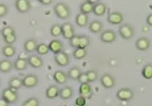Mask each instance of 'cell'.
<instances>
[{
	"label": "cell",
	"instance_id": "cell-1",
	"mask_svg": "<svg viewBox=\"0 0 152 106\" xmlns=\"http://www.w3.org/2000/svg\"><path fill=\"white\" fill-rule=\"evenodd\" d=\"M54 11L57 17L61 18V19H68L71 16V9L68 7L67 4H66L65 2L57 3L54 6Z\"/></svg>",
	"mask_w": 152,
	"mask_h": 106
},
{
	"label": "cell",
	"instance_id": "cell-2",
	"mask_svg": "<svg viewBox=\"0 0 152 106\" xmlns=\"http://www.w3.org/2000/svg\"><path fill=\"white\" fill-rule=\"evenodd\" d=\"M1 98L9 104L16 103L18 101V93L16 90L11 88H6L1 92Z\"/></svg>",
	"mask_w": 152,
	"mask_h": 106
},
{
	"label": "cell",
	"instance_id": "cell-3",
	"mask_svg": "<svg viewBox=\"0 0 152 106\" xmlns=\"http://www.w3.org/2000/svg\"><path fill=\"white\" fill-rule=\"evenodd\" d=\"M119 35L122 38L127 40H130L134 36V30L132 26L128 24H124L120 26L118 29Z\"/></svg>",
	"mask_w": 152,
	"mask_h": 106
},
{
	"label": "cell",
	"instance_id": "cell-4",
	"mask_svg": "<svg viewBox=\"0 0 152 106\" xmlns=\"http://www.w3.org/2000/svg\"><path fill=\"white\" fill-rule=\"evenodd\" d=\"M23 79V86L28 88L36 87L39 84V78L35 74H29Z\"/></svg>",
	"mask_w": 152,
	"mask_h": 106
},
{
	"label": "cell",
	"instance_id": "cell-5",
	"mask_svg": "<svg viewBox=\"0 0 152 106\" xmlns=\"http://www.w3.org/2000/svg\"><path fill=\"white\" fill-rule=\"evenodd\" d=\"M116 97L121 101H128L134 98V91L129 88H122L117 91Z\"/></svg>",
	"mask_w": 152,
	"mask_h": 106
},
{
	"label": "cell",
	"instance_id": "cell-6",
	"mask_svg": "<svg viewBox=\"0 0 152 106\" xmlns=\"http://www.w3.org/2000/svg\"><path fill=\"white\" fill-rule=\"evenodd\" d=\"M61 26V32L63 37L65 39L71 40L75 34V28L71 23H64Z\"/></svg>",
	"mask_w": 152,
	"mask_h": 106
},
{
	"label": "cell",
	"instance_id": "cell-7",
	"mask_svg": "<svg viewBox=\"0 0 152 106\" xmlns=\"http://www.w3.org/2000/svg\"><path fill=\"white\" fill-rule=\"evenodd\" d=\"M101 84L104 88L110 89V88H113L116 84V81L113 76L109 74H104L100 79Z\"/></svg>",
	"mask_w": 152,
	"mask_h": 106
},
{
	"label": "cell",
	"instance_id": "cell-8",
	"mask_svg": "<svg viewBox=\"0 0 152 106\" xmlns=\"http://www.w3.org/2000/svg\"><path fill=\"white\" fill-rule=\"evenodd\" d=\"M16 10L20 14L28 13L32 8L31 3L28 0H16L15 2Z\"/></svg>",
	"mask_w": 152,
	"mask_h": 106
},
{
	"label": "cell",
	"instance_id": "cell-9",
	"mask_svg": "<svg viewBox=\"0 0 152 106\" xmlns=\"http://www.w3.org/2000/svg\"><path fill=\"white\" fill-rule=\"evenodd\" d=\"M54 61L60 67H66L69 64L70 57L67 53L62 51L58 54H55Z\"/></svg>",
	"mask_w": 152,
	"mask_h": 106
},
{
	"label": "cell",
	"instance_id": "cell-10",
	"mask_svg": "<svg viewBox=\"0 0 152 106\" xmlns=\"http://www.w3.org/2000/svg\"><path fill=\"white\" fill-rule=\"evenodd\" d=\"M116 33L111 29H108L102 32L100 35V39L102 42L106 43H113L116 40Z\"/></svg>",
	"mask_w": 152,
	"mask_h": 106
},
{
	"label": "cell",
	"instance_id": "cell-11",
	"mask_svg": "<svg viewBox=\"0 0 152 106\" xmlns=\"http://www.w3.org/2000/svg\"><path fill=\"white\" fill-rule=\"evenodd\" d=\"M124 20V16L122 13L119 11H113L107 17V21L110 24L113 25H118Z\"/></svg>",
	"mask_w": 152,
	"mask_h": 106
},
{
	"label": "cell",
	"instance_id": "cell-12",
	"mask_svg": "<svg viewBox=\"0 0 152 106\" xmlns=\"http://www.w3.org/2000/svg\"><path fill=\"white\" fill-rule=\"evenodd\" d=\"M99 1L97 0H87L86 1H84L81 4L80 7V13L84 14H89L93 11L94 9V6L98 3Z\"/></svg>",
	"mask_w": 152,
	"mask_h": 106
},
{
	"label": "cell",
	"instance_id": "cell-13",
	"mask_svg": "<svg viewBox=\"0 0 152 106\" xmlns=\"http://www.w3.org/2000/svg\"><path fill=\"white\" fill-rule=\"evenodd\" d=\"M151 46V41L146 37H141L135 42V47L140 51H147Z\"/></svg>",
	"mask_w": 152,
	"mask_h": 106
},
{
	"label": "cell",
	"instance_id": "cell-14",
	"mask_svg": "<svg viewBox=\"0 0 152 106\" xmlns=\"http://www.w3.org/2000/svg\"><path fill=\"white\" fill-rule=\"evenodd\" d=\"M80 96H83L86 99H91L93 96L92 88L89 84H83L79 88Z\"/></svg>",
	"mask_w": 152,
	"mask_h": 106
},
{
	"label": "cell",
	"instance_id": "cell-15",
	"mask_svg": "<svg viewBox=\"0 0 152 106\" xmlns=\"http://www.w3.org/2000/svg\"><path fill=\"white\" fill-rule=\"evenodd\" d=\"M48 46L49 50L55 54H57L59 52H62L63 49H64V44H63V43L61 40H59L57 39L52 40L49 43Z\"/></svg>",
	"mask_w": 152,
	"mask_h": 106
},
{
	"label": "cell",
	"instance_id": "cell-16",
	"mask_svg": "<svg viewBox=\"0 0 152 106\" xmlns=\"http://www.w3.org/2000/svg\"><path fill=\"white\" fill-rule=\"evenodd\" d=\"M28 64H30L34 69H39L43 66L44 61L40 57L33 54L28 59Z\"/></svg>",
	"mask_w": 152,
	"mask_h": 106
},
{
	"label": "cell",
	"instance_id": "cell-17",
	"mask_svg": "<svg viewBox=\"0 0 152 106\" xmlns=\"http://www.w3.org/2000/svg\"><path fill=\"white\" fill-rule=\"evenodd\" d=\"M53 79L58 84H64L68 81V75L65 71L57 70L53 74Z\"/></svg>",
	"mask_w": 152,
	"mask_h": 106
},
{
	"label": "cell",
	"instance_id": "cell-18",
	"mask_svg": "<svg viewBox=\"0 0 152 106\" xmlns=\"http://www.w3.org/2000/svg\"><path fill=\"white\" fill-rule=\"evenodd\" d=\"M59 88L58 86L56 85H52L49 86L47 88L46 92H45V95L46 97L49 99H54L59 96Z\"/></svg>",
	"mask_w": 152,
	"mask_h": 106
},
{
	"label": "cell",
	"instance_id": "cell-19",
	"mask_svg": "<svg viewBox=\"0 0 152 106\" xmlns=\"http://www.w3.org/2000/svg\"><path fill=\"white\" fill-rule=\"evenodd\" d=\"M37 45L38 44L37 41L35 39L30 38L26 40L23 45L25 52H26L27 53L35 52V51H36V49H37Z\"/></svg>",
	"mask_w": 152,
	"mask_h": 106
},
{
	"label": "cell",
	"instance_id": "cell-20",
	"mask_svg": "<svg viewBox=\"0 0 152 106\" xmlns=\"http://www.w3.org/2000/svg\"><path fill=\"white\" fill-rule=\"evenodd\" d=\"M14 68V63L11 60H2L0 61V72L1 73H8L11 71Z\"/></svg>",
	"mask_w": 152,
	"mask_h": 106
},
{
	"label": "cell",
	"instance_id": "cell-21",
	"mask_svg": "<svg viewBox=\"0 0 152 106\" xmlns=\"http://www.w3.org/2000/svg\"><path fill=\"white\" fill-rule=\"evenodd\" d=\"M73 95V90L71 86H64L59 91V97L63 100H68Z\"/></svg>",
	"mask_w": 152,
	"mask_h": 106
},
{
	"label": "cell",
	"instance_id": "cell-22",
	"mask_svg": "<svg viewBox=\"0 0 152 106\" xmlns=\"http://www.w3.org/2000/svg\"><path fill=\"white\" fill-rule=\"evenodd\" d=\"M104 25L100 21L94 20L89 24V30L93 33H99L102 31Z\"/></svg>",
	"mask_w": 152,
	"mask_h": 106
},
{
	"label": "cell",
	"instance_id": "cell-23",
	"mask_svg": "<svg viewBox=\"0 0 152 106\" xmlns=\"http://www.w3.org/2000/svg\"><path fill=\"white\" fill-rule=\"evenodd\" d=\"M28 66V60H23V59L17 58L14 62V68L17 71H24L27 69Z\"/></svg>",
	"mask_w": 152,
	"mask_h": 106
},
{
	"label": "cell",
	"instance_id": "cell-24",
	"mask_svg": "<svg viewBox=\"0 0 152 106\" xmlns=\"http://www.w3.org/2000/svg\"><path fill=\"white\" fill-rule=\"evenodd\" d=\"M106 9H107V8H106L105 4L102 2H98L94 6V9H93L92 12L96 16H102L106 14Z\"/></svg>",
	"mask_w": 152,
	"mask_h": 106
},
{
	"label": "cell",
	"instance_id": "cell-25",
	"mask_svg": "<svg viewBox=\"0 0 152 106\" xmlns=\"http://www.w3.org/2000/svg\"><path fill=\"white\" fill-rule=\"evenodd\" d=\"M23 86V79L19 77H12L9 81V87L14 90H18Z\"/></svg>",
	"mask_w": 152,
	"mask_h": 106
},
{
	"label": "cell",
	"instance_id": "cell-26",
	"mask_svg": "<svg viewBox=\"0 0 152 106\" xmlns=\"http://www.w3.org/2000/svg\"><path fill=\"white\" fill-rule=\"evenodd\" d=\"M89 21L88 16L87 14L80 13L75 17V24L80 27H85L87 26Z\"/></svg>",
	"mask_w": 152,
	"mask_h": 106
},
{
	"label": "cell",
	"instance_id": "cell-27",
	"mask_svg": "<svg viewBox=\"0 0 152 106\" xmlns=\"http://www.w3.org/2000/svg\"><path fill=\"white\" fill-rule=\"evenodd\" d=\"M1 53L6 57H12L16 53V50L13 45H6L1 49Z\"/></svg>",
	"mask_w": 152,
	"mask_h": 106
},
{
	"label": "cell",
	"instance_id": "cell-28",
	"mask_svg": "<svg viewBox=\"0 0 152 106\" xmlns=\"http://www.w3.org/2000/svg\"><path fill=\"white\" fill-rule=\"evenodd\" d=\"M81 74L82 71L80 68L77 67H71V69L68 70L67 75L68 78L72 79V80L77 81V79H78L79 77L80 76Z\"/></svg>",
	"mask_w": 152,
	"mask_h": 106
},
{
	"label": "cell",
	"instance_id": "cell-29",
	"mask_svg": "<svg viewBox=\"0 0 152 106\" xmlns=\"http://www.w3.org/2000/svg\"><path fill=\"white\" fill-rule=\"evenodd\" d=\"M87 52L86 49H83L80 48H75L73 52V57L76 60H83L87 56Z\"/></svg>",
	"mask_w": 152,
	"mask_h": 106
},
{
	"label": "cell",
	"instance_id": "cell-30",
	"mask_svg": "<svg viewBox=\"0 0 152 106\" xmlns=\"http://www.w3.org/2000/svg\"><path fill=\"white\" fill-rule=\"evenodd\" d=\"M142 74L146 79H152V63H148L143 67Z\"/></svg>",
	"mask_w": 152,
	"mask_h": 106
},
{
	"label": "cell",
	"instance_id": "cell-31",
	"mask_svg": "<svg viewBox=\"0 0 152 106\" xmlns=\"http://www.w3.org/2000/svg\"><path fill=\"white\" fill-rule=\"evenodd\" d=\"M90 38L88 36L85 35H80L79 40V47L78 48L86 49L90 45Z\"/></svg>",
	"mask_w": 152,
	"mask_h": 106
},
{
	"label": "cell",
	"instance_id": "cell-32",
	"mask_svg": "<svg viewBox=\"0 0 152 106\" xmlns=\"http://www.w3.org/2000/svg\"><path fill=\"white\" fill-rule=\"evenodd\" d=\"M49 48L48 45L45 44V43H40L38 44L37 49H36V52L40 55H45V54H48L49 52Z\"/></svg>",
	"mask_w": 152,
	"mask_h": 106
},
{
	"label": "cell",
	"instance_id": "cell-33",
	"mask_svg": "<svg viewBox=\"0 0 152 106\" xmlns=\"http://www.w3.org/2000/svg\"><path fill=\"white\" fill-rule=\"evenodd\" d=\"M50 33L53 37H58L62 34L61 26L59 24H54L50 29Z\"/></svg>",
	"mask_w": 152,
	"mask_h": 106
},
{
	"label": "cell",
	"instance_id": "cell-34",
	"mask_svg": "<svg viewBox=\"0 0 152 106\" xmlns=\"http://www.w3.org/2000/svg\"><path fill=\"white\" fill-rule=\"evenodd\" d=\"M22 106H39V101L35 97L30 98L23 102Z\"/></svg>",
	"mask_w": 152,
	"mask_h": 106
},
{
	"label": "cell",
	"instance_id": "cell-35",
	"mask_svg": "<svg viewBox=\"0 0 152 106\" xmlns=\"http://www.w3.org/2000/svg\"><path fill=\"white\" fill-rule=\"evenodd\" d=\"M16 33V31H15V28L11 26H7L4 27L1 31V34L2 35V37H6L10 35L11 34Z\"/></svg>",
	"mask_w": 152,
	"mask_h": 106
},
{
	"label": "cell",
	"instance_id": "cell-36",
	"mask_svg": "<svg viewBox=\"0 0 152 106\" xmlns=\"http://www.w3.org/2000/svg\"><path fill=\"white\" fill-rule=\"evenodd\" d=\"M86 74L90 82H94V81H95L98 79V72L96 70H88V71H86Z\"/></svg>",
	"mask_w": 152,
	"mask_h": 106
},
{
	"label": "cell",
	"instance_id": "cell-37",
	"mask_svg": "<svg viewBox=\"0 0 152 106\" xmlns=\"http://www.w3.org/2000/svg\"><path fill=\"white\" fill-rule=\"evenodd\" d=\"M3 39L6 44L12 45V44H14L16 41V33L11 34V35H8V36L4 37Z\"/></svg>",
	"mask_w": 152,
	"mask_h": 106
},
{
	"label": "cell",
	"instance_id": "cell-38",
	"mask_svg": "<svg viewBox=\"0 0 152 106\" xmlns=\"http://www.w3.org/2000/svg\"><path fill=\"white\" fill-rule=\"evenodd\" d=\"M80 35H75L71 40H69L70 45L73 48H77L79 47Z\"/></svg>",
	"mask_w": 152,
	"mask_h": 106
},
{
	"label": "cell",
	"instance_id": "cell-39",
	"mask_svg": "<svg viewBox=\"0 0 152 106\" xmlns=\"http://www.w3.org/2000/svg\"><path fill=\"white\" fill-rule=\"evenodd\" d=\"M9 12V7L4 4H0V18L5 16Z\"/></svg>",
	"mask_w": 152,
	"mask_h": 106
},
{
	"label": "cell",
	"instance_id": "cell-40",
	"mask_svg": "<svg viewBox=\"0 0 152 106\" xmlns=\"http://www.w3.org/2000/svg\"><path fill=\"white\" fill-rule=\"evenodd\" d=\"M75 105L78 106H85L87 105V99L83 96H80L75 99Z\"/></svg>",
	"mask_w": 152,
	"mask_h": 106
},
{
	"label": "cell",
	"instance_id": "cell-41",
	"mask_svg": "<svg viewBox=\"0 0 152 106\" xmlns=\"http://www.w3.org/2000/svg\"><path fill=\"white\" fill-rule=\"evenodd\" d=\"M77 81L80 83L81 84H89L90 81H89L88 77H87L86 72H82L80 76L79 77Z\"/></svg>",
	"mask_w": 152,
	"mask_h": 106
},
{
	"label": "cell",
	"instance_id": "cell-42",
	"mask_svg": "<svg viewBox=\"0 0 152 106\" xmlns=\"http://www.w3.org/2000/svg\"><path fill=\"white\" fill-rule=\"evenodd\" d=\"M53 0H39V2L41 3L43 5H50L53 3Z\"/></svg>",
	"mask_w": 152,
	"mask_h": 106
},
{
	"label": "cell",
	"instance_id": "cell-43",
	"mask_svg": "<svg viewBox=\"0 0 152 106\" xmlns=\"http://www.w3.org/2000/svg\"><path fill=\"white\" fill-rule=\"evenodd\" d=\"M147 23L150 26H152V14H150L147 17Z\"/></svg>",
	"mask_w": 152,
	"mask_h": 106
},
{
	"label": "cell",
	"instance_id": "cell-44",
	"mask_svg": "<svg viewBox=\"0 0 152 106\" xmlns=\"http://www.w3.org/2000/svg\"><path fill=\"white\" fill-rule=\"evenodd\" d=\"M18 58H20V59H23V60H27V59H28V53L26 52H25L24 53H22V54H20V55H19L18 57Z\"/></svg>",
	"mask_w": 152,
	"mask_h": 106
},
{
	"label": "cell",
	"instance_id": "cell-45",
	"mask_svg": "<svg viewBox=\"0 0 152 106\" xmlns=\"http://www.w3.org/2000/svg\"><path fill=\"white\" fill-rule=\"evenodd\" d=\"M9 104L4 101L3 98H0V106H9Z\"/></svg>",
	"mask_w": 152,
	"mask_h": 106
},
{
	"label": "cell",
	"instance_id": "cell-46",
	"mask_svg": "<svg viewBox=\"0 0 152 106\" xmlns=\"http://www.w3.org/2000/svg\"><path fill=\"white\" fill-rule=\"evenodd\" d=\"M74 106H78V105H74ZM85 106H88V105H85Z\"/></svg>",
	"mask_w": 152,
	"mask_h": 106
},
{
	"label": "cell",
	"instance_id": "cell-47",
	"mask_svg": "<svg viewBox=\"0 0 152 106\" xmlns=\"http://www.w3.org/2000/svg\"><path fill=\"white\" fill-rule=\"evenodd\" d=\"M63 106H67V105H63Z\"/></svg>",
	"mask_w": 152,
	"mask_h": 106
}]
</instances>
